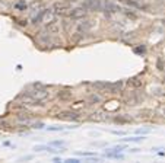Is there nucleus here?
<instances>
[{
    "instance_id": "nucleus-4",
    "label": "nucleus",
    "mask_w": 165,
    "mask_h": 163,
    "mask_svg": "<svg viewBox=\"0 0 165 163\" xmlns=\"http://www.w3.org/2000/svg\"><path fill=\"white\" fill-rule=\"evenodd\" d=\"M56 12L53 7H47V9H44V16H43V23H45V25H50V23H54L56 21Z\"/></svg>"
},
{
    "instance_id": "nucleus-29",
    "label": "nucleus",
    "mask_w": 165,
    "mask_h": 163,
    "mask_svg": "<svg viewBox=\"0 0 165 163\" xmlns=\"http://www.w3.org/2000/svg\"><path fill=\"white\" fill-rule=\"evenodd\" d=\"M32 157L34 156H25V157H22L21 160H32Z\"/></svg>"
},
{
    "instance_id": "nucleus-24",
    "label": "nucleus",
    "mask_w": 165,
    "mask_h": 163,
    "mask_svg": "<svg viewBox=\"0 0 165 163\" xmlns=\"http://www.w3.org/2000/svg\"><path fill=\"white\" fill-rule=\"evenodd\" d=\"M134 53H137V54H143V53H145V47H139V48H134Z\"/></svg>"
},
{
    "instance_id": "nucleus-14",
    "label": "nucleus",
    "mask_w": 165,
    "mask_h": 163,
    "mask_svg": "<svg viewBox=\"0 0 165 163\" xmlns=\"http://www.w3.org/2000/svg\"><path fill=\"white\" fill-rule=\"evenodd\" d=\"M58 98L62 99V100H69V99L72 98V92H67V90H62V92H58Z\"/></svg>"
},
{
    "instance_id": "nucleus-5",
    "label": "nucleus",
    "mask_w": 165,
    "mask_h": 163,
    "mask_svg": "<svg viewBox=\"0 0 165 163\" xmlns=\"http://www.w3.org/2000/svg\"><path fill=\"white\" fill-rule=\"evenodd\" d=\"M60 120H66V121H79L80 120V115L77 112H73V111H64V112H60L57 115Z\"/></svg>"
},
{
    "instance_id": "nucleus-25",
    "label": "nucleus",
    "mask_w": 165,
    "mask_h": 163,
    "mask_svg": "<svg viewBox=\"0 0 165 163\" xmlns=\"http://www.w3.org/2000/svg\"><path fill=\"white\" fill-rule=\"evenodd\" d=\"M111 132H112L114 135H124V134H126L124 131H117V130H112Z\"/></svg>"
},
{
    "instance_id": "nucleus-2",
    "label": "nucleus",
    "mask_w": 165,
    "mask_h": 163,
    "mask_svg": "<svg viewBox=\"0 0 165 163\" xmlns=\"http://www.w3.org/2000/svg\"><path fill=\"white\" fill-rule=\"evenodd\" d=\"M82 6H83L88 12L89 10L91 12H99V10H102L104 3H102L101 0H83Z\"/></svg>"
},
{
    "instance_id": "nucleus-11",
    "label": "nucleus",
    "mask_w": 165,
    "mask_h": 163,
    "mask_svg": "<svg viewBox=\"0 0 165 163\" xmlns=\"http://www.w3.org/2000/svg\"><path fill=\"white\" fill-rule=\"evenodd\" d=\"M43 16H44V9H41V10L38 12V13L32 18L34 25H40V23H43Z\"/></svg>"
},
{
    "instance_id": "nucleus-30",
    "label": "nucleus",
    "mask_w": 165,
    "mask_h": 163,
    "mask_svg": "<svg viewBox=\"0 0 165 163\" xmlns=\"http://www.w3.org/2000/svg\"><path fill=\"white\" fill-rule=\"evenodd\" d=\"M53 162H62V159H60V157H53Z\"/></svg>"
},
{
    "instance_id": "nucleus-15",
    "label": "nucleus",
    "mask_w": 165,
    "mask_h": 163,
    "mask_svg": "<svg viewBox=\"0 0 165 163\" xmlns=\"http://www.w3.org/2000/svg\"><path fill=\"white\" fill-rule=\"evenodd\" d=\"M129 85H132L133 87H140L142 86V80H139L137 77H133V79L129 80Z\"/></svg>"
},
{
    "instance_id": "nucleus-1",
    "label": "nucleus",
    "mask_w": 165,
    "mask_h": 163,
    "mask_svg": "<svg viewBox=\"0 0 165 163\" xmlns=\"http://www.w3.org/2000/svg\"><path fill=\"white\" fill-rule=\"evenodd\" d=\"M26 95L31 96L32 99H35V100H38V102H41V100H44V99H47L50 96V92L44 86H38L35 89H32V90H28Z\"/></svg>"
},
{
    "instance_id": "nucleus-18",
    "label": "nucleus",
    "mask_w": 165,
    "mask_h": 163,
    "mask_svg": "<svg viewBox=\"0 0 165 163\" xmlns=\"http://www.w3.org/2000/svg\"><path fill=\"white\" fill-rule=\"evenodd\" d=\"M15 7H16V9H21V10H25V9H26V3H25L23 0H21V1H18V3L15 4Z\"/></svg>"
},
{
    "instance_id": "nucleus-16",
    "label": "nucleus",
    "mask_w": 165,
    "mask_h": 163,
    "mask_svg": "<svg viewBox=\"0 0 165 163\" xmlns=\"http://www.w3.org/2000/svg\"><path fill=\"white\" fill-rule=\"evenodd\" d=\"M89 102H91V103H99V102H101V98H99L98 95L92 93V95L89 96Z\"/></svg>"
},
{
    "instance_id": "nucleus-12",
    "label": "nucleus",
    "mask_w": 165,
    "mask_h": 163,
    "mask_svg": "<svg viewBox=\"0 0 165 163\" xmlns=\"http://www.w3.org/2000/svg\"><path fill=\"white\" fill-rule=\"evenodd\" d=\"M145 140V137H127V138H120L121 143H140Z\"/></svg>"
},
{
    "instance_id": "nucleus-22",
    "label": "nucleus",
    "mask_w": 165,
    "mask_h": 163,
    "mask_svg": "<svg viewBox=\"0 0 165 163\" xmlns=\"http://www.w3.org/2000/svg\"><path fill=\"white\" fill-rule=\"evenodd\" d=\"M47 130H48V131H53V132H57V131H63L64 128H63V127H48Z\"/></svg>"
},
{
    "instance_id": "nucleus-9",
    "label": "nucleus",
    "mask_w": 165,
    "mask_h": 163,
    "mask_svg": "<svg viewBox=\"0 0 165 163\" xmlns=\"http://www.w3.org/2000/svg\"><path fill=\"white\" fill-rule=\"evenodd\" d=\"M121 87H123V82H116V83H111L110 87H108V92L110 93H118L121 90Z\"/></svg>"
},
{
    "instance_id": "nucleus-13",
    "label": "nucleus",
    "mask_w": 165,
    "mask_h": 163,
    "mask_svg": "<svg viewBox=\"0 0 165 163\" xmlns=\"http://www.w3.org/2000/svg\"><path fill=\"white\" fill-rule=\"evenodd\" d=\"M110 85L111 83H108V82H95V83H94V87H97V89H102V90H108Z\"/></svg>"
},
{
    "instance_id": "nucleus-26",
    "label": "nucleus",
    "mask_w": 165,
    "mask_h": 163,
    "mask_svg": "<svg viewBox=\"0 0 165 163\" xmlns=\"http://www.w3.org/2000/svg\"><path fill=\"white\" fill-rule=\"evenodd\" d=\"M116 122L123 124V122H127V120H126V118H121V117H117V118H116Z\"/></svg>"
},
{
    "instance_id": "nucleus-17",
    "label": "nucleus",
    "mask_w": 165,
    "mask_h": 163,
    "mask_svg": "<svg viewBox=\"0 0 165 163\" xmlns=\"http://www.w3.org/2000/svg\"><path fill=\"white\" fill-rule=\"evenodd\" d=\"M64 144L66 143L63 141V140H54V141L50 143V146H53V147H64Z\"/></svg>"
},
{
    "instance_id": "nucleus-21",
    "label": "nucleus",
    "mask_w": 165,
    "mask_h": 163,
    "mask_svg": "<svg viewBox=\"0 0 165 163\" xmlns=\"http://www.w3.org/2000/svg\"><path fill=\"white\" fill-rule=\"evenodd\" d=\"M31 127H32V128H35V130H41V128L44 127V124H43V122H34Z\"/></svg>"
},
{
    "instance_id": "nucleus-8",
    "label": "nucleus",
    "mask_w": 165,
    "mask_h": 163,
    "mask_svg": "<svg viewBox=\"0 0 165 163\" xmlns=\"http://www.w3.org/2000/svg\"><path fill=\"white\" fill-rule=\"evenodd\" d=\"M92 26V23L91 21H85L82 22L80 25H79V28H77V33H80V35H83V33H86L89 31V28Z\"/></svg>"
},
{
    "instance_id": "nucleus-23",
    "label": "nucleus",
    "mask_w": 165,
    "mask_h": 163,
    "mask_svg": "<svg viewBox=\"0 0 165 163\" xmlns=\"http://www.w3.org/2000/svg\"><path fill=\"white\" fill-rule=\"evenodd\" d=\"M64 163H80V160L76 159V157H70V159H66Z\"/></svg>"
},
{
    "instance_id": "nucleus-28",
    "label": "nucleus",
    "mask_w": 165,
    "mask_h": 163,
    "mask_svg": "<svg viewBox=\"0 0 165 163\" xmlns=\"http://www.w3.org/2000/svg\"><path fill=\"white\" fill-rule=\"evenodd\" d=\"M94 146H97V147H104L105 143H94Z\"/></svg>"
},
{
    "instance_id": "nucleus-31",
    "label": "nucleus",
    "mask_w": 165,
    "mask_h": 163,
    "mask_svg": "<svg viewBox=\"0 0 165 163\" xmlns=\"http://www.w3.org/2000/svg\"><path fill=\"white\" fill-rule=\"evenodd\" d=\"M161 114H162V117H165V108H161Z\"/></svg>"
},
{
    "instance_id": "nucleus-3",
    "label": "nucleus",
    "mask_w": 165,
    "mask_h": 163,
    "mask_svg": "<svg viewBox=\"0 0 165 163\" xmlns=\"http://www.w3.org/2000/svg\"><path fill=\"white\" fill-rule=\"evenodd\" d=\"M86 13H88V10L80 4L79 7H75V9H70V12H69V18L70 19H73V21H79V19H83L85 16H86Z\"/></svg>"
},
{
    "instance_id": "nucleus-20",
    "label": "nucleus",
    "mask_w": 165,
    "mask_h": 163,
    "mask_svg": "<svg viewBox=\"0 0 165 163\" xmlns=\"http://www.w3.org/2000/svg\"><path fill=\"white\" fill-rule=\"evenodd\" d=\"M77 154L79 156H88V157H91V156H95V152H77Z\"/></svg>"
},
{
    "instance_id": "nucleus-32",
    "label": "nucleus",
    "mask_w": 165,
    "mask_h": 163,
    "mask_svg": "<svg viewBox=\"0 0 165 163\" xmlns=\"http://www.w3.org/2000/svg\"><path fill=\"white\" fill-rule=\"evenodd\" d=\"M130 152H132V153H136V152H139V149H130Z\"/></svg>"
},
{
    "instance_id": "nucleus-33",
    "label": "nucleus",
    "mask_w": 165,
    "mask_h": 163,
    "mask_svg": "<svg viewBox=\"0 0 165 163\" xmlns=\"http://www.w3.org/2000/svg\"><path fill=\"white\" fill-rule=\"evenodd\" d=\"M67 1H77V0H67Z\"/></svg>"
},
{
    "instance_id": "nucleus-6",
    "label": "nucleus",
    "mask_w": 165,
    "mask_h": 163,
    "mask_svg": "<svg viewBox=\"0 0 165 163\" xmlns=\"http://www.w3.org/2000/svg\"><path fill=\"white\" fill-rule=\"evenodd\" d=\"M121 7L117 3H112V1H105L104 3V12H105V16H110L111 13H117L120 12Z\"/></svg>"
},
{
    "instance_id": "nucleus-10",
    "label": "nucleus",
    "mask_w": 165,
    "mask_h": 163,
    "mask_svg": "<svg viewBox=\"0 0 165 163\" xmlns=\"http://www.w3.org/2000/svg\"><path fill=\"white\" fill-rule=\"evenodd\" d=\"M94 117H91V120L92 121H105L108 120V115L105 114V112H97V114H92Z\"/></svg>"
},
{
    "instance_id": "nucleus-19",
    "label": "nucleus",
    "mask_w": 165,
    "mask_h": 163,
    "mask_svg": "<svg viewBox=\"0 0 165 163\" xmlns=\"http://www.w3.org/2000/svg\"><path fill=\"white\" fill-rule=\"evenodd\" d=\"M47 147H48V146H41V144H38V146L34 147V150H35V152H44V150H47Z\"/></svg>"
},
{
    "instance_id": "nucleus-27",
    "label": "nucleus",
    "mask_w": 165,
    "mask_h": 163,
    "mask_svg": "<svg viewBox=\"0 0 165 163\" xmlns=\"http://www.w3.org/2000/svg\"><path fill=\"white\" fill-rule=\"evenodd\" d=\"M139 134H148V132H151V130H137Z\"/></svg>"
},
{
    "instance_id": "nucleus-7",
    "label": "nucleus",
    "mask_w": 165,
    "mask_h": 163,
    "mask_svg": "<svg viewBox=\"0 0 165 163\" xmlns=\"http://www.w3.org/2000/svg\"><path fill=\"white\" fill-rule=\"evenodd\" d=\"M53 9H54L56 15H66L67 12L70 10L69 4H66V3H62V1H57V3H54Z\"/></svg>"
}]
</instances>
